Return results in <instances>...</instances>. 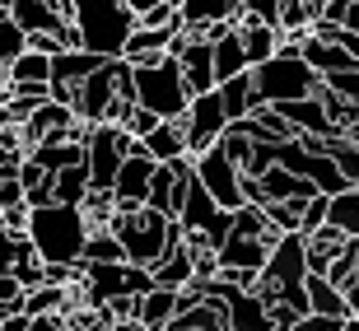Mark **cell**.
I'll use <instances>...</instances> for the list:
<instances>
[{
    "mask_svg": "<svg viewBox=\"0 0 359 331\" xmlns=\"http://www.w3.org/2000/svg\"><path fill=\"white\" fill-rule=\"evenodd\" d=\"M252 107H280L294 98H313L322 84L318 70H308V61L299 56V42H280L276 56L257 61L252 70Z\"/></svg>",
    "mask_w": 359,
    "mask_h": 331,
    "instance_id": "obj_1",
    "label": "cell"
},
{
    "mask_svg": "<svg viewBox=\"0 0 359 331\" xmlns=\"http://www.w3.org/2000/svg\"><path fill=\"white\" fill-rule=\"evenodd\" d=\"M28 243L38 252V262H80L84 238H89V219H84L80 205H61V201H47V205H28Z\"/></svg>",
    "mask_w": 359,
    "mask_h": 331,
    "instance_id": "obj_2",
    "label": "cell"
},
{
    "mask_svg": "<svg viewBox=\"0 0 359 331\" xmlns=\"http://www.w3.org/2000/svg\"><path fill=\"white\" fill-rule=\"evenodd\" d=\"M112 238L121 243V257L135 266H154L163 257V252L173 248L177 238H182V229H177V219H168V215L149 210V205H135V210H117L112 215Z\"/></svg>",
    "mask_w": 359,
    "mask_h": 331,
    "instance_id": "obj_3",
    "label": "cell"
},
{
    "mask_svg": "<svg viewBox=\"0 0 359 331\" xmlns=\"http://www.w3.org/2000/svg\"><path fill=\"white\" fill-rule=\"evenodd\" d=\"M70 24L80 28V47L93 56H121V42L131 38L135 14L126 0H70Z\"/></svg>",
    "mask_w": 359,
    "mask_h": 331,
    "instance_id": "obj_4",
    "label": "cell"
},
{
    "mask_svg": "<svg viewBox=\"0 0 359 331\" xmlns=\"http://www.w3.org/2000/svg\"><path fill=\"white\" fill-rule=\"evenodd\" d=\"M131 98H135V107L154 112L159 121H177L191 93H187L182 70H177L173 56H159L149 66H131Z\"/></svg>",
    "mask_w": 359,
    "mask_h": 331,
    "instance_id": "obj_5",
    "label": "cell"
},
{
    "mask_svg": "<svg viewBox=\"0 0 359 331\" xmlns=\"http://www.w3.org/2000/svg\"><path fill=\"white\" fill-rule=\"evenodd\" d=\"M112 103H135L131 98V66L121 61V56H107L98 70H89L80 84H75V117L84 126H98L107 121V107Z\"/></svg>",
    "mask_w": 359,
    "mask_h": 331,
    "instance_id": "obj_6",
    "label": "cell"
},
{
    "mask_svg": "<svg viewBox=\"0 0 359 331\" xmlns=\"http://www.w3.org/2000/svg\"><path fill=\"white\" fill-rule=\"evenodd\" d=\"M80 299L89 308L107 304V299H121V294H131L140 299L145 290H154V280H149L145 266L135 262H80Z\"/></svg>",
    "mask_w": 359,
    "mask_h": 331,
    "instance_id": "obj_7",
    "label": "cell"
},
{
    "mask_svg": "<svg viewBox=\"0 0 359 331\" xmlns=\"http://www.w3.org/2000/svg\"><path fill=\"white\" fill-rule=\"evenodd\" d=\"M191 177L210 191V201L219 205V210H238V205H248V201H243V173L229 163V154L219 149V140L191 159Z\"/></svg>",
    "mask_w": 359,
    "mask_h": 331,
    "instance_id": "obj_8",
    "label": "cell"
},
{
    "mask_svg": "<svg viewBox=\"0 0 359 331\" xmlns=\"http://www.w3.org/2000/svg\"><path fill=\"white\" fill-rule=\"evenodd\" d=\"M177 126H182V140H187V159H196L201 149H210L215 140H219V131L229 126L224 107H219V93L205 89V93H191L182 107V117H177Z\"/></svg>",
    "mask_w": 359,
    "mask_h": 331,
    "instance_id": "obj_9",
    "label": "cell"
},
{
    "mask_svg": "<svg viewBox=\"0 0 359 331\" xmlns=\"http://www.w3.org/2000/svg\"><path fill=\"white\" fill-rule=\"evenodd\" d=\"M201 38L210 42V75H215V84H224V80H233V75L248 70V52H243L238 24H210Z\"/></svg>",
    "mask_w": 359,
    "mask_h": 331,
    "instance_id": "obj_10",
    "label": "cell"
},
{
    "mask_svg": "<svg viewBox=\"0 0 359 331\" xmlns=\"http://www.w3.org/2000/svg\"><path fill=\"white\" fill-rule=\"evenodd\" d=\"M271 243H276V229H271V234H262V238L229 234V238L215 248V271H262Z\"/></svg>",
    "mask_w": 359,
    "mask_h": 331,
    "instance_id": "obj_11",
    "label": "cell"
},
{
    "mask_svg": "<svg viewBox=\"0 0 359 331\" xmlns=\"http://www.w3.org/2000/svg\"><path fill=\"white\" fill-rule=\"evenodd\" d=\"M149 173H154V159L149 154H126L112 177V196H117V210H135L145 205V191H149Z\"/></svg>",
    "mask_w": 359,
    "mask_h": 331,
    "instance_id": "obj_12",
    "label": "cell"
},
{
    "mask_svg": "<svg viewBox=\"0 0 359 331\" xmlns=\"http://www.w3.org/2000/svg\"><path fill=\"white\" fill-rule=\"evenodd\" d=\"M243 0H177V24L187 33H205L210 24H233Z\"/></svg>",
    "mask_w": 359,
    "mask_h": 331,
    "instance_id": "obj_13",
    "label": "cell"
},
{
    "mask_svg": "<svg viewBox=\"0 0 359 331\" xmlns=\"http://www.w3.org/2000/svg\"><path fill=\"white\" fill-rule=\"evenodd\" d=\"M149 280H154L159 290H187V285L196 280V266H191V248L177 238L173 248L159 257V262L149 266Z\"/></svg>",
    "mask_w": 359,
    "mask_h": 331,
    "instance_id": "obj_14",
    "label": "cell"
},
{
    "mask_svg": "<svg viewBox=\"0 0 359 331\" xmlns=\"http://www.w3.org/2000/svg\"><path fill=\"white\" fill-rule=\"evenodd\" d=\"M5 14H10L24 33H52V38H56V28L66 24V14L56 10L52 0H10Z\"/></svg>",
    "mask_w": 359,
    "mask_h": 331,
    "instance_id": "obj_15",
    "label": "cell"
},
{
    "mask_svg": "<svg viewBox=\"0 0 359 331\" xmlns=\"http://www.w3.org/2000/svg\"><path fill=\"white\" fill-rule=\"evenodd\" d=\"M257 187H262V201H290V196H299V201H308L318 187L308 182V177H299V173H290L285 163H271L266 173H257Z\"/></svg>",
    "mask_w": 359,
    "mask_h": 331,
    "instance_id": "obj_16",
    "label": "cell"
},
{
    "mask_svg": "<svg viewBox=\"0 0 359 331\" xmlns=\"http://www.w3.org/2000/svg\"><path fill=\"white\" fill-rule=\"evenodd\" d=\"M177 318V290H145L140 299H135V322L140 327H149V331H163L168 322Z\"/></svg>",
    "mask_w": 359,
    "mask_h": 331,
    "instance_id": "obj_17",
    "label": "cell"
},
{
    "mask_svg": "<svg viewBox=\"0 0 359 331\" xmlns=\"http://www.w3.org/2000/svg\"><path fill=\"white\" fill-rule=\"evenodd\" d=\"M304 299H308V313L318 318H350L346 313V290H336L327 276H304Z\"/></svg>",
    "mask_w": 359,
    "mask_h": 331,
    "instance_id": "obj_18",
    "label": "cell"
},
{
    "mask_svg": "<svg viewBox=\"0 0 359 331\" xmlns=\"http://www.w3.org/2000/svg\"><path fill=\"white\" fill-rule=\"evenodd\" d=\"M140 149H145L154 163H173L187 154V140H182V126L177 121H159L149 135H140Z\"/></svg>",
    "mask_w": 359,
    "mask_h": 331,
    "instance_id": "obj_19",
    "label": "cell"
},
{
    "mask_svg": "<svg viewBox=\"0 0 359 331\" xmlns=\"http://www.w3.org/2000/svg\"><path fill=\"white\" fill-rule=\"evenodd\" d=\"M215 93H219V107H224L229 121H238V117L252 112V75H248V70L233 75V80H224V84H215Z\"/></svg>",
    "mask_w": 359,
    "mask_h": 331,
    "instance_id": "obj_20",
    "label": "cell"
},
{
    "mask_svg": "<svg viewBox=\"0 0 359 331\" xmlns=\"http://www.w3.org/2000/svg\"><path fill=\"white\" fill-rule=\"evenodd\" d=\"M327 224H336L350 238H359V187H346V191L327 196Z\"/></svg>",
    "mask_w": 359,
    "mask_h": 331,
    "instance_id": "obj_21",
    "label": "cell"
},
{
    "mask_svg": "<svg viewBox=\"0 0 359 331\" xmlns=\"http://www.w3.org/2000/svg\"><path fill=\"white\" fill-rule=\"evenodd\" d=\"M5 80H10V84H47V80H52V56L19 52L10 66H5Z\"/></svg>",
    "mask_w": 359,
    "mask_h": 331,
    "instance_id": "obj_22",
    "label": "cell"
},
{
    "mask_svg": "<svg viewBox=\"0 0 359 331\" xmlns=\"http://www.w3.org/2000/svg\"><path fill=\"white\" fill-rule=\"evenodd\" d=\"M84 191H89V173H84V163H70V168L52 173V201H61V205H80Z\"/></svg>",
    "mask_w": 359,
    "mask_h": 331,
    "instance_id": "obj_23",
    "label": "cell"
},
{
    "mask_svg": "<svg viewBox=\"0 0 359 331\" xmlns=\"http://www.w3.org/2000/svg\"><path fill=\"white\" fill-rule=\"evenodd\" d=\"M107 56H93V52H52V80H70L80 84L89 70H98Z\"/></svg>",
    "mask_w": 359,
    "mask_h": 331,
    "instance_id": "obj_24",
    "label": "cell"
},
{
    "mask_svg": "<svg viewBox=\"0 0 359 331\" xmlns=\"http://www.w3.org/2000/svg\"><path fill=\"white\" fill-rule=\"evenodd\" d=\"M238 33H243V52H248V70H252L257 61H266V56H276V47H280V33H276L271 24H243Z\"/></svg>",
    "mask_w": 359,
    "mask_h": 331,
    "instance_id": "obj_25",
    "label": "cell"
},
{
    "mask_svg": "<svg viewBox=\"0 0 359 331\" xmlns=\"http://www.w3.org/2000/svg\"><path fill=\"white\" fill-rule=\"evenodd\" d=\"M257 210H262V219H266L276 234H299V219H304V201H299V196H290V201H262Z\"/></svg>",
    "mask_w": 359,
    "mask_h": 331,
    "instance_id": "obj_26",
    "label": "cell"
},
{
    "mask_svg": "<svg viewBox=\"0 0 359 331\" xmlns=\"http://www.w3.org/2000/svg\"><path fill=\"white\" fill-rule=\"evenodd\" d=\"M84 219H89V229H107L112 224V215H117V196H112V187H89L80 201Z\"/></svg>",
    "mask_w": 359,
    "mask_h": 331,
    "instance_id": "obj_27",
    "label": "cell"
},
{
    "mask_svg": "<svg viewBox=\"0 0 359 331\" xmlns=\"http://www.w3.org/2000/svg\"><path fill=\"white\" fill-rule=\"evenodd\" d=\"M80 262H126V257H121V243L112 238V229H89Z\"/></svg>",
    "mask_w": 359,
    "mask_h": 331,
    "instance_id": "obj_28",
    "label": "cell"
},
{
    "mask_svg": "<svg viewBox=\"0 0 359 331\" xmlns=\"http://www.w3.org/2000/svg\"><path fill=\"white\" fill-rule=\"evenodd\" d=\"M355 276H359V238H346V248L336 252L332 266H327V280H332L336 290H346Z\"/></svg>",
    "mask_w": 359,
    "mask_h": 331,
    "instance_id": "obj_29",
    "label": "cell"
},
{
    "mask_svg": "<svg viewBox=\"0 0 359 331\" xmlns=\"http://www.w3.org/2000/svg\"><path fill=\"white\" fill-rule=\"evenodd\" d=\"M327 154L336 159L341 177H346L350 187H359V145H350V140H341V135H327Z\"/></svg>",
    "mask_w": 359,
    "mask_h": 331,
    "instance_id": "obj_30",
    "label": "cell"
},
{
    "mask_svg": "<svg viewBox=\"0 0 359 331\" xmlns=\"http://www.w3.org/2000/svg\"><path fill=\"white\" fill-rule=\"evenodd\" d=\"M19 52H28V33H24L19 24H14V19H10L5 10H0V70L10 66V61H14Z\"/></svg>",
    "mask_w": 359,
    "mask_h": 331,
    "instance_id": "obj_31",
    "label": "cell"
},
{
    "mask_svg": "<svg viewBox=\"0 0 359 331\" xmlns=\"http://www.w3.org/2000/svg\"><path fill=\"white\" fill-rule=\"evenodd\" d=\"M280 5H285V0H243V10L233 14V24H271L276 28V14H280Z\"/></svg>",
    "mask_w": 359,
    "mask_h": 331,
    "instance_id": "obj_32",
    "label": "cell"
},
{
    "mask_svg": "<svg viewBox=\"0 0 359 331\" xmlns=\"http://www.w3.org/2000/svg\"><path fill=\"white\" fill-rule=\"evenodd\" d=\"M322 89L359 107V66L355 70H336V75H322Z\"/></svg>",
    "mask_w": 359,
    "mask_h": 331,
    "instance_id": "obj_33",
    "label": "cell"
},
{
    "mask_svg": "<svg viewBox=\"0 0 359 331\" xmlns=\"http://www.w3.org/2000/svg\"><path fill=\"white\" fill-rule=\"evenodd\" d=\"M135 24H140V28H168V24H177V5L159 0V5H149V10L135 14Z\"/></svg>",
    "mask_w": 359,
    "mask_h": 331,
    "instance_id": "obj_34",
    "label": "cell"
},
{
    "mask_svg": "<svg viewBox=\"0 0 359 331\" xmlns=\"http://www.w3.org/2000/svg\"><path fill=\"white\" fill-rule=\"evenodd\" d=\"M10 276L19 280V290H38V285H47V276H42V262L38 257H28V262H14Z\"/></svg>",
    "mask_w": 359,
    "mask_h": 331,
    "instance_id": "obj_35",
    "label": "cell"
},
{
    "mask_svg": "<svg viewBox=\"0 0 359 331\" xmlns=\"http://www.w3.org/2000/svg\"><path fill=\"white\" fill-rule=\"evenodd\" d=\"M322 219H327V196H322V191H313V196L304 201V219H299V234H313Z\"/></svg>",
    "mask_w": 359,
    "mask_h": 331,
    "instance_id": "obj_36",
    "label": "cell"
},
{
    "mask_svg": "<svg viewBox=\"0 0 359 331\" xmlns=\"http://www.w3.org/2000/svg\"><path fill=\"white\" fill-rule=\"evenodd\" d=\"M346 322V318H341ZM336 327V318H318V313H304V318H294L290 322V331H332Z\"/></svg>",
    "mask_w": 359,
    "mask_h": 331,
    "instance_id": "obj_37",
    "label": "cell"
},
{
    "mask_svg": "<svg viewBox=\"0 0 359 331\" xmlns=\"http://www.w3.org/2000/svg\"><path fill=\"white\" fill-rule=\"evenodd\" d=\"M10 266H14V234L0 229V271H10Z\"/></svg>",
    "mask_w": 359,
    "mask_h": 331,
    "instance_id": "obj_38",
    "label": "cell"
},
{
    "mask_svg": "<svg viewBox=\"0 0 359 331\" xmlns=\"http://www.w3.org/2000/svg\"><path fill=\"white\" fill-rule=\"evenodd\" d=\"M28 313H10V318H0V331H28Z\"/></svg>",
    "mask_w": 359,
    "mask_h": 331,
    "instance_id": "obj_39",
    "label": "cell"
},
{
    "mask_svg": "<svg viewBox=\"0 0 359 331\" xmlns=\"http://www.w3.org/2000/svg\"><path fill=\"white\" fill-rule=\"evenodd\" d=\"M346 313H350V318H359V276L346 285Z\"/></svg>",
    "mask_w": 359,
    "mask_h": 331,
    "instance_id": "obj_40",
    "label": "cell"
},
{
    "mask_svg": "<svg viewBox=\"0 0 359 331\" xmlns=\"http://www.w3.org/2000/svg\"><path fill=\"white\" fill-rule=\"evenodd\" d=\"M341 28L359 33V0H350V10H346V19H341Z\"/></svg>",
    "mask_w": 359,
    "mask_h": 331,
    "instance_id": "obj_41",
    "label": "cell"
},
{
    "mask_svg": "<svg viewBox=\"0 0 359 331\" xmlns=\"http://www.w3.org/2000/svg\"><path fill=\"white\" fill-rule=\"evenodd\" d=\"M112 331H149V327H140L135 318H126V322H112Z\"/></svg>",
    "mask_w": 359,
    "mask_h": 331,
    "instance_id": "obj_42",
    "label": "cell"
},
{
    "mask_svg": "<svg viewBox=\"0 0 359 331\" xmlns=\"http://www.w3.org/2000/svg\"><path fill=\"white\" fill-rule=\"evenodd\" d=\"M332 331H359V318H346V322H336Z\"/></svg>",
    "mask_w": 359,
    "mask_h": 331,
    "instance_id": "obj_43",
    "label": "cell"
},
{
    "mask_svg": "<svg viewBox=\"0 0 359 331\" xmlns=\"http://www.w3.org/2000/svg\"><path fill=\"white\" fill-rule=\"evenodd\" d=\"M5 93H10V80H5V70H0V103H5Z\"/></svg>",
    "mask_w": 359,
    "mask_h": 331,
    "instance_id": "obj_44",
    "label": "cell"
}]
</instances>
